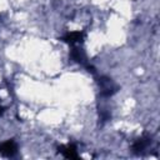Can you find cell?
<instances>
[{
    "mask_svg": "<svg viewBox=\"0 0 160 160\" xmlns=\"http://www.w3.org/2000/svg\"><path fill=\"white\" fill-rule=\"evenodd\" d=\"M99 85H100L101 94H102V95H106V96L112 95V94L116 91V89H118L116 84H115V82H114L111 79L105 78V76L99 79Z\"/></svg>",
    "mask_w": 160,
    "mask_h": 160,
    "instance_id": "cell-1",
    "label": "cell"
},
{
    "mask_svg": "<svg viewBox=\"0 0 160 160\" xmlns=\"http://www.w3.org/2000/svg\"><path fill=\"white\" fill-rule=\"evenodd\" d=\"M18 150V146L14 140H8L0 145V152L6 156H12Z\"/></svg>",
    "mask_w": 160,
    "mask_h": 160,
    "instance_id": "cell-2",
    "label": "cell"
},
{
    "mask_svg": "<svg viewBox=\"0 0 160 160\" xmlns=\"http://www.w3.org/2000/svg\"><path fill=\"white\" fill-rule=\"evenodd\" d=\"M84 34L80 32V31H72V32H68L65 36H62V41L70 44V45H74L79 41H81Z\"/></svg>",
    "mask_w": 160,
    "mask_h": 160,
    "instance_id": "cell-3",
    "label": "cell"
},
{
    "mask_svg": "<svg viewBox=\"0 0 160 160\" xmlns=\"http://www.w3.org/2000/svg\"><path fill=\"white\" fill-rule=\"evenodd\" d=\"M59 150L61 151V154L68 158V159H78V152H76V148L75 145L70 144V145H66V146H60Z\"/></svg>",
    "mask_w": 160,
    "mask_h": 160,
    "instance_id": "cell-4",
    "label": "cell"
},
{
    "mask_svg": "<svg viewBox=\"0 0 160 160\" xmlns=\"http://www.w3.org/2000/svg\"><path fill=\"white\" fill-rule=\"evenodd\" d=\"M149 141H150V139L149 138H142V139H139L134 145H132V149H134V151H136V152H139V151H142L148 145H149Z\"/></svg>",
    "mask_w": 160,
    "mask_h": 160,
    "instance_id": "cell-5",
    "label": "cell"
},
{
    "mask_svg": "<svg viewBox=\"0 0 160 160\" xmlns=\"http://www.w3.org/2000/svg\"><path fill=\"white\" fill-rule=\"evenodd\" d=\"M1 112H2V108L0 106V114H1Z\"/></svg>",
    "mask_w": 160,
    "mask_h": 160,
    "instance_id": "cell-6",
    "label": "cell"
}]
</instances>
